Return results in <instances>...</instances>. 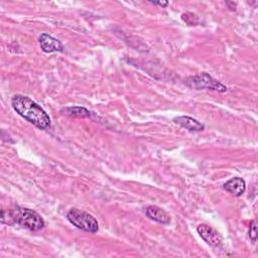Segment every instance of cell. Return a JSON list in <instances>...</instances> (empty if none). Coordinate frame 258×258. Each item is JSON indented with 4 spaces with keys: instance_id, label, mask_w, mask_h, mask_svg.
Returning a JSON list of instances; mask_svg holds the SVG:
<instances>
[{
    "instance_id": "6da1fadb",
    "label": "cell",
    "mask_w": 258,
    "mask_h": 258,
    "mask_svg": "<svg viewBox=\"0 0 258 258\" xmlns=\"http://www.w3.org/2000/svg\"><path fill=\"white\" fill-rule=\"evenodd\" d=\"M11 105L18 115L41 130H46L51 127L50 116L30 98L23 95H15L11 100Z\"/></svg>"
},
{
    "instance_id": "7a4b0ae2",
    "label": "cell",
    "mask_w": 258,
    "mask_h": 258,
    "mask_svg": "<svg viewBox=\"0 0 258 258\" xmlns=\"http://www.w3.org/2000/svg\"><path fill=\"white\" fill-rule=\"evenodd\" d=\"M1 223L6 225L18 224L30 231H38L45 227V221L35 211L25 208L2 210Z\"/></svg>"
},
{
    "instance_id": "3957f363",
    "label": "cell",
    "mask_w": 258,
    "mask_h": 258,
    "mask_svg": "<svg viewBox=\"0 0 258 258\" xmlns=\"http://www.w3.org/2000/svg\"><path fill=\"white\" fill-rule=\"evenodd\" d=\"M67 219L75 227L86 232L96 233L99 229V224L92 215L79 209H71L67 214Z\"/></svg>"
},
{
    "instance_id": "277c9868",
    "label": "cell",
    "mask_w": 258,
    "mask_h": 258,
    "mask_svg": "<svg viewBox=\"0 0 258 258\" xmlns=\"http://www.w3.org/2000/svg\"><path fill=\"white\" fill-rule=\"evenodd\" d=\"M186 84L192 89L201 90V89H209L218 92H226L227 87L217 80H215L207 73H202L198 76L190 77L187 79Z\"/></svg>"
},
{
    "instance_id": "5b68a950",
    "label": "cell",
    "mask_w": 258,
    "mask_h": 258,
    "mask_svg": "<svg viewBox=\"0 0 258 258\" xmlns=\"http://www.w3.org/2000/svg\"><path fill=\"white\" fill-rule=\"evenodd\" d=\"M39 46L42 52H45L47 54L51 53H62L64 51V47L62 45V42L53 37L52 35L48 33H42L39 36Z\"/></svg>"
},
{
    "instance_id": "8992f818",
    "label": "cell",
    "mask_w": 258,
    "mask_h": 258,
    "mask_svg": "<svg viewBox=\"0 0 258 258\" xmlns=\"http://www.w3.org/2000/svg\"><path fill=\"white\" fill-rule=\"evenodd\" d=\"M197 231L200 234V236L209 245H211L213 247H218V246L221 245L222 238H221L220 234L214 228H212L211 226L206 225V224H201V225L198 226Z\"/></svg>"
},
{
    "instance_id": "52a82bcc",
    "label": "cell",
    "mask_w": 258,
    "mask_h": 258,
    "mask_svg": "<svg viewBox=\"0 0 258 258\" xmlns=\"http://www.w3.org/2000/svg\"><path fill=\"white\" fill-rule=\"evenodd\" d=\"M146 216L149 219H151L157 223H160V224H169L170 223V217L166 214V212L157 206L147 207Z\"/></svg>"
},
{
    "instance_id": "ba28073f",
    "label": "cell",
    "mask_w": 258,
    "mask_h": 258,
    "mask_svg": "<svg viewBox=\"0 0 258 258\" xmlns=\"http://www.w3.org/2000/svg\"><path fill=\"white\" fill-rule=\"evenodd\" d=\"M174 121L178 125L188 129L189 131H201L205 128V126L201 122L190 116H180L175 118Z\"/></svg>"
},
{
    "instance_id": "9c48e42d",
    "label": "cell",
    "mask_w": 258,
    "mask_h": 258,
    "mask_svg": "<svg viewBox=\"0 0 258 258\" xmlns=\"http://www.w3.org/2000/svg\"><path fill=\"white\" fill-rule=\"evenodd\" d=\"M224 189L230 194L240 197L246 190V183L241 178H233L224 185Z\"/></svg>"
},
{
    "instance_id": "30bf717a",
    "label": "cell",
    "mask_w": 258,
    "mask_h": 258,
    "mask_svg": "<svg viewBox=\"0 0 258 258\" xmlns=\"http://www.w3.org/2000/svg\"><path fill=\"white\" fill-rule=\"evenodd\" d=\"M62 113L66 114L68 116L81 117V118H85V117H89L90 116V111L88 109H86L84 107H80V106L66 107V108L62 109Z\"/></svg>"
},
{
    "instance_id": "8fae6325",
    "label": "cell",
    "mask_w": 258,
    "mask_h": 258,
    "mask_svg": "<svg viewBox=\"0 0 258 258\" xmlns=\"http://www.w3.org/2000/svg\"><path fill=\"white\" fill-rule=\"evenodd\" d=\"M182 18L185 22H187L189 25H197L199 23V18L194 13H184L182 15Z\"/></svg>"
},
{
    "instance_id": "7c38bea8",
    "label": "cell",
    "mask_w": 258,
    "mask_h": 258,
    "mask_svg": "<svg viewBox=\"0 0 258 258\" xmlns=\"http://www.w3.org/2000/svg\"><path fill=\"white\" fill-rule=\"evenodd\" d=\"M249 237L250 239L255 242L257 239V227H256V222L252 221L249 227Z\"/></svg>"
},
{
    "instance_id": "4fadbf2b",
    "label": "cell",
    "mask_w": 258,
    "mask_h": 258,
    "mask_svg": "<svg viewBox=\"0 0 258 258\" xmlns=\"http://www.w3.org/2000/svg\"><path fill=\"white\" fill-rule=\"evenodd\" d=\"M151 3H153L154 5H159L161 7H166L168 5V2L167 1H159V2H154V1H151Z\"/></svg>"
},
{
    "instance_id": "5bb4252c",
    "label": "cell",
    "mask_w": 258,
    "mask_h": 258,
    "mask_svg": "<svg viewBox=\"0 0 258 258\" xmlns=\"http://www.w3.org/2000/svg\"><path fill=\"white\" fill-rule=\"evenodd\" d=\"M226 4H227V6L231 9V10H235L236 9V3L235 2H233V1H228V2H226Z\"/></svg>"
}]
</instances>
